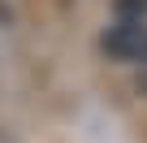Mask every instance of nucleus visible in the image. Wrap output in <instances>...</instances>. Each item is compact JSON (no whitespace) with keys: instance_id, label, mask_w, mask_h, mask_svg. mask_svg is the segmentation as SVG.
Here are the masks:
<instances>
[{"instance_id":"obj_1","label":"nucleus","mask_w":147,"mask_h":143,"mask_svg":"<svg viewBox=\"0 0 147 143\" xmlns=\"http://www.w3.org/2000/svg\"><path fill=\"white\" fill-rule=\"evenodd\" d=\"M104 52L113 56V61H125V65H138L143 56H147V22H138V18H117L108 30H104Z\"/></svg>"},{"instance_id":"obj_3","label":"nucleus","mask_w":147,"mask_h":143,"mask_svg":"<svg viewBox=\"0 0 147 143\" xmlns=\"http://www.w3.org/2000/svg\"><path fill=\"white\" fill-rule=\"evenodd\" d=\"M138 91H143V96H147V56H143V61H138Z\"/></svg>"},{"instance_id":"obj_2","label":"nucleus","mask_w":147,"mask_h":143,"mask_svg":"<svg viewBox=\"0 0 147 143\" xmlns=\"http://www.w3.org/2000/svg\"><path fill=\"white\" fill-rule=\"evenodd\" d=\"M117 5V18H138L147 22V0H113Z\"/></svg>"}]
</instances>
